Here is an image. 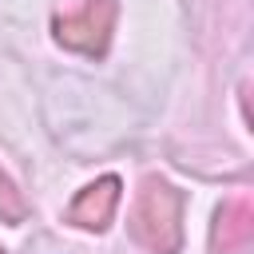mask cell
I'll return each instance as SVG.
<instances>
[{
  "label": "cell",
  "instance_id": "obj_6",
  "mask_svg": "<svg viewBox=\"0 0 254 254\" xmlns=\"http://www.w3.org/2000/svg\"><path fill=\"white\" fill-rule=\"evenodd\" d=\"M0 254H4V250H0Z\"/></svg>",
  "mask_w": 254,
  "mask_h": 254
},
{
  "label": "cell",
  "instance_id": "obj_1",
  "mask_svg": "<svg viewBox=\"0 0 254 254\" xmlns=\"http://www.w3.org/2000/svg\"><path fill=\"white\" fill-rule=\"evenodd\" d=\"M179 222H183V194L163 179H147L135 198V210H131L135 242L151 254H175L179 238H183Z\"/></svg>",
  "mask_w": 254,
  "mask_h": 254
},
{
  "label": "cell",
  "instance_id": "obj_4",
  "mask_svg": "<svg viewBox=\"0 0 254 254\" xmlns=\"http://www.w3.org/2000/svg\"><path fill=\"white\" fill-rule=\"evenodd\" d=\"M254 242V206L250 198H230L218 206L214 222V254H246Z\"/></svg>",
  "mask_w": 254,
  "mask_h": 254
},
{
  "label": "cell",
  "instance_id": "obj_2",
  "mask_svg": "<svg viewBox=\"0 0 254 254\" xmlns=\"http://www.w3.org/2000/svg\"><path fill=\"white\" fill-rule=\"evenodd\" d=\"M111 24H115V0H83L79 8L56 16V40L75 52L99 56L111 40Z\"/></svg>",
  "mask_w": 254,
  "mask_h": 254
},
{
  "label": "cell",
  "instance_id": "obj_3",
  "mask_svg": "<svg viewBox=\"0 0 254 254\" xmlns=\"http://www.w3.org/2000/svg\"><path fill=\"white\" fill-rule=\"evenodd\" d=\"M115 206H119V179L103 175V179H95L91 187H83L75 194V202L67 206V222L83 226V230H103L111 222Z\"/></svg>",
  "mask_w": 254,
  "mask_h": 254
},
{
  "label": "cell",
  "instance_id": "obj_5",
  "mask_svg": "<svg viewBox=\"0 0 254 254\" xmlns=\"http://www.w3.org/2000/svg\"><path fill=\"white\" fill-rule=\"evenodd\" d=\"M24 198H20V190L8 183V175H0V214L8 218V222H20L24 218Z\"/></svg>",
  "mask_w": 254,
  "mask_h": 254
}]
</instances>
